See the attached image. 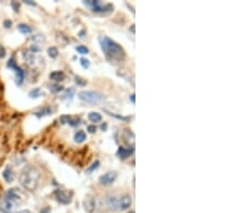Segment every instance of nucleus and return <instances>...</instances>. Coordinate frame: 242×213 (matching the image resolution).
<instances>
[{
    "label": "nucleus",
    "mask_w": 242,
    "mask_h": 213,
    "mask_svg": "<svg viewBox=\"0 0 242 213\" xmlns=\"http://www.w3.org/2000/svg\"><path fill=\"white\" fill-rule=\"evenodd\" d=\"M18 181L21 183V185L24 188H26L27 191H36L40 181L39 170L31 165H27L19 173Z\"/></svg>",
    "instance_id": "1"
},
{
    "label": "nucleus",
    "mask_w": 242,
    "mask_h": 213,
    "mask_svg": "<svg viewBox=\"0 0 242 213\" xmlns=\"http://www.w3.org/2000/svg\"><path fill=\"white\" fill-rule=\"evenodd\" d=\"M100 46L103 53L106 54L108 59L115 60V62H122L125 58V52L122 49V46L119 45L116 42L108 38V37H101L100 39Z\"/></svg>",
    "instance_id": "2"
},
{
    "label": "nucleus",
    "mask_w": 242,
    "mask_h": 213,
    "mask_svg": "<svg viewBox=\"0 0 242 213\" xmlns=\"http://www.w3.org/2000/svg\"><path fill=\"white\" fill-rule=\"evenodd\" d=\"M22 195L19 193V190L17 188H11L5 194V200H3V210L10 211L14 206H18L22 204Z\"/></svg>",
    "instance_id": "3"
},
{
    "label": "nucleus",
    "mask_w": 242,
    "mask_h": 213,
    "mask_svg": "<svg viewBox=\"0 0 242 213\" xmlns=\"http://www.w3.org/2000/svg\"><path fill=\"white\" fill-rule=\"evenodd\" d=\"M78 97L81 101L92 103V104H98L103 100V95L97 90H81L78 94Z\"/></svg>",
    "instance_id": "4"
},
{
    "label": "nucleus",
    "mask_w": 242,
    "mask_h": 213,
    "mask_svg": "<svg viewBox=\"0 0 242 213\" xmlns=\"http://www.w3.org/2000/svg\"><path fill=\"white\" fill-rule=\"evenodd\" d=\"M54 195L56 197V199L62 204H68L71 202L72 199V193L71 192L62 191V190H56Z\"/></svg>",
    "instance_id": "5"
},
{
    "label": "nucleus",
    "mask_w": 242,
    "mask_h": 213,
    "mask_svg": "<svg viewBox=\"0 0 242 213\" xmlns=\"http://www.w3.org/2000/svg\"><path fill=\"white\" fill-rule=\"evenodd\" d=\"M117 178V173L115 171H109V172L102 174L101 177L99 178V183L101 185H105V186H108V185H111L112 183L114 182Z\"/></svg>",
    "instance_id": "6"
},
{
    "label": "nucleus",
    "mask_w": 242,
    "mask_h": 213,
    "mask_svg": "<svg viewBox=\"0 0 242 213\" xmlns=\"http://www.w3.org/2000/svg\"><path fill=\"white\" fill-rule=\"evenodd\" d=\"M131 204V197L129 195H123L117 199V209L119 210H127Z\"/></svg>",
    "instance_id": "7"
},
{
    "label": "nucleus",
    "mask_w": 242,
    "mask_h": 213,
    "mask_svg": "<svg viewBox=\"0 0 242 213\" xmlns=\"http://www.w3.org/2000/svg\"><path fill=\"white\" fill-rule=\"evenodd\" d=\"M7 66L9 67V68H13L14 70H15V72H16V79H17V84H21L23 79H24V71L14 62L13 58H11L9 62H8Z\"/></svg>",
    "instance_id": "8"
},
{
    "label": "nucleus",
    "mask_w": 242,
    "mask_h": 213,
    "mask_svg": "<svg viewBox=\"0 0 242 213\" xmlns=\"http://www.w3.org/2000/svg\"><path fill=\"white\" fill-rule=\"evenodd\" d=\"M84 209L87 211L88 213H92L94 210H95V207H96V201H95V198L92 197V196H87L85 199H84Z\"/></svg>",
    "instance_id": "9"
},
{
    "label": "nucleus",
    "mask_w": 242,
    "mask_h": 213,
    "mask_svg": "<svg viewBox=\"0 0 242 213\" xmlns=\"http://www.w3.org/2000/svg\"><path fill=\"white\" fill-rule=\"evenodd\" d=\"M133 147H128V149H125V147H119L117 150V155L121 157V158H126L128 156H130L133 153Z\"/></svg>",
    "instance_id": "10"
},
{
    "label": "nucleus",
    "mask_w": 242,
    "mask_h": 213,
    "mask_svg": "<svg viewBox=\"0 0 242 213\" xmlns=\"http://www.w3.org/2000/svg\"><path fill=\"white\" fill-rule=\"evenodd\" d=\"M106 204L109 209L116 210L117 209V198L114 197V196H108L106 199Z\"/></svg>",
    "instance_id": "11"
},
{
    "label": "nucleus",
    "mask_w": 242,
    "mask_h": 213,
    "mask_svg": "<svg viewBox=\"0 0 242 213\" xmlns=\"http://www.w3.org/2000/svg\"><path fill=\"white\" fill-rule=\"evenodd\" d=\"M50 79L54 81H62L65 79V73L62 71H54L50 74Z\"/></svg>",
    "instance_id": "12"
},
{
    "label": "nucleus",
    "mask_w": 242,
    "mask_h": 213,
    "mask_svg": "<svg viewBox=\"0 0 242 213\" xmlns=\"http://www.w3.org/2000/svg\"><path fill=\"white\" fill-rule=\"evenodd\" d=\"M2 175H3V179H5L8 183L12 182V180H13V173H12V169H11V167H7V168L5 169L3 173H2Z\"/></svg>",
    "instance_id": "13"
},
{
    "label": "nucleus",
    "mask_w": 242,
    "mask_h": 213,
    "mask_svg": "<svg viewBox=\"0 0 242 213\" xmlns=\"http://www.w3.org/2000/svg\"><path fill=\"white\" fill-rule=\"evenodd\" d=\"M86 140V133H84L83 130H79L76 131L74 135V141L76 143H83Z\"/></svg>",
    "instance_id": "14"
},
{
    "label": "nucleus",
    "mask_w": 242,
    "mask_h": 213,
    "mask_svg": "<svg viewBox=\"0 0 242 213\" xmlns=\"http://www.w3.org/2000/svg\"><path fill=\"white\" fill-rule=\"evenodd\" d=\"M88 120L93 122V123H98V122H100L102 120V116L98 112H90L88 114Z\"/></svg>",
    "instance_id": "15"
},
{
    "label": "nucleus",
    "mask_w": 242,
    "mask_h": 213,
    "mask_svg": "<svg viewBox=\"0 0 242 213\" xmlns=\"http://www.w3.org/2000/svg\"><path fill=\"white\" fill-rule=\"evenodd\" d=\"M17 29L18 31L23 33V35H28V33H31V28L26 24H18L17 25Z\"/></svg>",
    "instance_id": "16"
},
{
    "label": "nucleus",
    "mask_w": 242,
    "mask_h": 213,
    "mask_svg": "<svg viewBox=\"0 0 242 213\" xmlns=\"http://www.w3.org/2000/svg\"><path fill=\"white\" fill-rule=\"evenodd\" d=\"M48 114H52V109H51L50 107H45L43 109H41L40 111L35 113V115H37L38 117H41V116H44V115H48Z\"/></svg>",
    "instance_id": "17"
},
{
    "label": "nucleus",
    "mask_w": 242,
    "mask_h": 213,
    "mask_svg": "<svg viewBox=\"0 0 242 213\" xmlns=\"http://www.w3.org/2000/svg\"><path fill=\"white\" fill-rule=\"evenodd\" d=\"M48 54L51 58H56L58 56V50L55 46H51L48 49Z\"/></svg>",
    "instance_id": "18"
},
{
    "label": "nucleus",
    "mask_w": 242,
    "mask_h": 213,
    "mask_svg": "<svg viewBox=\"0 0 242 213\" xmlns=\"http://www.w3.org/2000/svg\"><path fill=\"white\" fill-rule=\"evenodd\" d=\"M24 58L26 59V62L28 65H32L34 64V60H35V56L31 53H28V52H24Z\"/></svg>",
    "instance_id": "19"
},
{
    "label": "nucleus",
    "mask_w": 242,
    "mask_h": 213,
    "mask_svg": "<svg viewBox=\"0 0 242 213\" xmlns=\"http://www.w3.org/2000/svg\"><path fill=\"white\" fill-rule=\"evenodd\" d=\"M62 89H64V87L59 84H53V85H51V86H50V90H51L53 94L59 93V92H62Z\"/></svg>",
    "instance_id": "20"
},
{
    "label": "nucleus",
    "mask_w": 242,
    "mask_h": 213,
    "mask_svg": "<svg viewBox=\"0 0 242 213\" xmlns=\"http://www.w3.org/2000/svg\"><path fill=\"white\" fill-rule=\"evenodd\" d=\"M42 94L43 93H41L40 88H35V89H32V90H30V93H29V97L30 98H38V97H40Z\"/></svg>",
    "instance_id": "21"
},
{
    "label": "nucleus",
    "mask_w": 242,
    "mask_h": 213,
    "mask_svg": "<svg viewBox=\"0 0 242 213\" xmlns=\"http://www.w3.org/2000/svg\"><path fill=\"white\" fill-rule=\"evenodd\" d=\"M73 96H74V88H68L66 90V94H65V98L66 99H68V100H71L72 98H73Z\"/></svg>",
    "instance_id": "22"
},
{
    "label": "nucleus",
    "mask_w": 242,
    "mask_h": 213,
    "mask_svg": "<svg viewBox=\"0 0 242 213\" xmlns=\"http://www.w3.org/2000/svg\"><path fill=\"white\" fill-rule=\"evenodd\" d=\"M99 164H100V163H99V160H96L95 163H93L90 167H88L87 170H86V172H87V173H90L92 171L96 170V169L98 168V167H99Z\"/></svg>",
    "instance_id": "23"
},
{
    "label": "nucleus",
    "mask_w": 242,
    "mask_h": 213,
    "mask_svg": "<svg viewBox=\"0 0 242 213\" xmlns=\"http://www.w3.org/2000/svg\"><path fill=\"white\" fill-rule=\"evenodd\" d=\"M76 51H78V53L82 54V55L88 53V49L86 46H84V45H79V46H76Z\"/></svg>",
    "instance_id": "24"
},
{
    "label": "nucleus",
    "mask_w": 242,
    "mask_h": 213,
    "mask_svg": "<svg viewBox=\"0 0 242 213\" xmlns=\"http://www.w3.org/2000/svg\"><path fill=\"white\" fill-rule=\"evenodd\" d=\"M80 62H81V66L83 67V68H85V69H87L88 67H89V60L86 59V58L82 57L80 59Z\"/></svg>",
    "instance_id": "25"
},
{
    "label": "nucleus",
    "mask_w": 242,
    "mask_h": 213,
    "mask_svg": "<svg viewBox=\"0 0 242 213\" xmlns=\"http://www.w3.org/2000/svg\"><path fill=\"white\" fill-rule=\"evenodd\" d=\"M3 26H5V28H10V27L12 26V22H11L10 19H5V22H3Z\"/></svg>",
    "instance_id": "26"
},
{
    "label": "nucleus",
    "mask_w": 242,
    "mask_h": 213,
    "mask_svg": "<svg viewBox=\"0 0 242 213\" xmlns=\"http://www.w3.org/2000/svg\"><path fill=\"white\" fill-rule=\"evenodd\" d=\"M75 82H76L78 84H80V85H85V84H86V81H82V80H81V78H79V76H76V78H75Z\"/></svg>",
    "instance_id": "27"
},
{
    "label": "nucleus",
    "mask_w": 242,
    "mask_h": 213,
    "mask_svg": "<svg viewBox=\"0 0 242 213\" xmlns=\"http://www.w3.org/2000/svg\"><path fill=\"white\" fill-rule=\"evenodd\" d=\"M5 56V51L2 46H0V58H3Z\"/></svg>",
    "instance_id": "28"
},
{
    "label": "nucleus",
    "mask_w": 242,
    "mask_h": 213,
    "mask_svg": "<svg viewBox=\"0 0 242 213\" xmlns=\"http://www.w3.org/2000/svg\"><path fill=\"white\" fill-rule=\"evenodd\" d=\"M40 213H51V208L45 207V208H43L41 211H40Z\"/></svg>",
    "instance_id": "29"
},
{
    "label": "nucleus",
    "mask_w": 242,
    "mask_h": 213,
    "mask_svg": "<svg viewBox=\"0 0 242 213\" xmlns=\"http://www.w3.org/2000/svg\"><path fill=\"white\" fill-rule=\"evenodd\" d=\"M87 130L90 133H95V131H96V127H95V126H88Z\"/></svg>",
    "instance_id": "30"
},
{
    "label": "nucleus",
    "mask_w": 242,
    "mask_h": 213,
    "mask_svg": "<svg viewBox=\"0 0 242 213\" xmlns=\"http://www.w3.org/2000/svg\"><path fill=\"white\" fill-rule=\"evenodd\" d=\"M18 213H32V212H31V211H29V210H27V209H26V210H22V211H19Z\"/></svg>",
    "instance_id": "31"
},
{
    "label": "nucleus",
    "mask_w": 242,
    "mask_h": 213,
    "mask_svg": "<svg viewBox=\"0 0 242 213\" xmlns=\"http://www.w3.org/2000/svg\"><path fill=\"white\" fill-rule=\"evenodd\" d=\"M130 100H131V102L135 103V94H131V95H130Z\"/></svg>",
    "instance_id": "32"
},
{
    "label": "nucleus",
    "mask_w": 242,
    "mask_h": 213,
    "mask_svg": "<svg viewBox=\"0 0 242 213\" xmlns=\"http://www.w3.org/2000/svg\"><path fill=\"white\" fill-rule=\"evenodd\" d=\"M0 213H8V212L5 211V210H0Z\"/></svg>",
    "instance_id": "33"
},
{
    "label": "nucleus",
    "mask_w": 242,
    "mask_h": 213,
    "mask_svg": "<svg viewBox=\"0 0 242 213\" xmlns=\"http://www.w3.org/2000/svg\"><path fill=\"white\" fill-rule=\"evenodd\" d=\"M128 213H135V211H129Z\"/></svg>",
    "instance_id": "34"
}]
</instances>
